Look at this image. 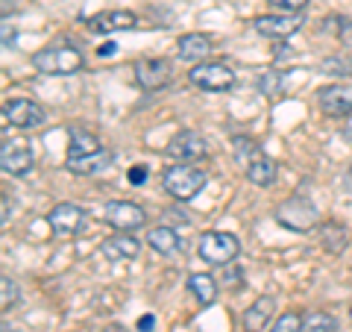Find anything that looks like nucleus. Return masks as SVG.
I'll use <instances>...</instances> for the list:
<instances>
[{
  "label": "nucleus",
  "instance_id": "1",
  "mask_svg": "<svg viewBox=\"0 0 352 332\" xmlns=\"http://www.w3.org/2000/svg\"><path fill=\"white\" fill-rule=\"evenodd\" d=\"M162 188L173 197V200H179V203L194 200V197L206 188V171L203 168H194V165L176 162V165H170V168H164Z\"/></svg>",
  "mask_w": 352,
  "mask_h": 332
},
{
  "label": "nucleus",
  "instance_id": "2",
  "mask_svg": "<svg viewBox=\"0 0 352 332\" xmlns=\"http://www.w3.org/2000/svg\"><path fill=\"white\" fill-rule=\"evenodd\" d=\"M32 65H36L38 74H47V76H68L76 74L85 65L82 53L74 48V44H50V48L38 50L32 56Z\"/></svg>",
  "mask_w": 352,
  "mask_h": 332
},
{
  "label": "nucleus",
  "instance_id": "3",
  "mask_svg": "<svg viewBox=\"0 0 352 332\" xmlns=\"http://www.w3.org/2000/svg\"><path fill=\"white\" fill-rule=\"evenodd\" d=\"M197 250H200V259L206 264L223 268V264H229L241 253V241L232 236V232L212 229V232H203V236H200V245H197Z\"/></svg>",
  "mask_w": 352,
  "mask_h": 332
},
{
  "label": "nucleus",
  "instance_id": "4",
  "mask_svg": "<svg viewBox=\"0 0 352 332\" xmlns=\"http://www.w3.org/2000/svg\"><path fill=\"white\" fill-rule=\"evenodd\" d=\"M317 218H320V212H317V206L308 200V197H288V200H282L276 206V220L282 227H288L294 232H308L317 227Z\"/></svg>",
  "mask_w": 352,
  "mask_h": 332
},
{
  "label": "nucleus",
  "instance_id": "5",
  "mask_svg": "<svg viewBox=\"0 0 352 332\" xmlns=\"http://www.w3.org/2000/svg\"><path fill=\"white\" fill-rule=\"evenodd\" d=\"M188 80L203 92H229L235 85V74L223 62H200L188 71Z\"/></svg>",
  "mask_w": 352,
  "mask_h": 332
},
{
  "label": "nucleus",
  "instance_id": "6",
  "mask_svg": "<svg viewBox=\"0 0 352 332\" xmlns=\"http://www.w3.org/2000/svg\"><path fill=\"white\" fill-rule=\"evenodd\" d=\"M36 165V156H32V147L27 138H6L0 145V168L9 176H27Z\"/></svg>",
  "mask_w": 352,
  "mask_h": 332
},
{
  "label": "nucleus",
  "instance_id": "7",
  "mask_svg": "<svg viewBox=\"0 0 352 332\" xmlns=\"http://www.w3.org/2000/svg\"><path fill=\"white\" fill-rule=\"evenodd\" d=\"M103 220L120 232H135L147 224V212L138 203H129V200H109L103 206Z\"/></svg>",
  "mask_w": 352,
  "mask_h": 332
},
{
  "label": "nucleus",
  "instance_id": "8",
  "mask_svg": "<svg viewBox=\"0 0 352 332\" xmlns=\"http://www.w3.org/2000/svg\"><path fill=\"white\" fill-rule=\"evenodd\" d=\"M3 121L18 129H38V127H44V121H47V112H44L36 101L12 97V101L3 103Z\"/></svg>",
  "mask_w": 352,
  "mask_h": 332
},
{
  "label": "nucleus",
  "instance_id": "9",
  "mask_svg": "<svg viewBox=\"0 0 352 332\" xmlns=\"http://www.w3.org/2000/svg\"><path fill=\"white\" fill-rule=\"evenodd\" d=\"M173 80V62L170 59H159V56H153V59H138L135 62V83L144 88V92H159V88L164 85H170Z\"/></svg>",
  "mask_w": 352,
  "mask_h": 332
},
{
  "label": "nucleus",
  "instance_id": "10",
  "mask_svg": "<svg viewBox=\"0 0 352 332\" xmlns=\"http://www.w3.org/2000/svg\"><path fill=\"white\" fill-rule=\"evenodd\" d=\"M164 153H168L170 159L182 162V165H194L197 159H203L208 147H206V138L200 136V132L194 129H182L176 132V136L168 141V147H164Z\"/></svg>",
  "mask_w": 352,
  "mask_h": 332
},
{
  "label": "nucleus",
  "instance_id": "11",
  "mask_svg": "<svg viewBox=\"0 0 352 332\" xmlns=\"http://www.w3.org/2000/svg\"><path fill=\"white\" fill-rule=\"evenodd\" d=\"M47 224H50V229L56 232V236L71 238V236H76V232H82V229H85V224H88V212H85L82 206H76V203H59V206H53V209H50Z\"/></svg>",
  "mask_w": 352,
  "mask_h": 332
},
{
  "label": "nucleus",
  "instance_id": "12",
  "mask_svg": "<svg viewBox=\"0 0 352 332\" xmlns=\"http://www.w3.org/2000/svg\"><path fill=\"white\" fill-rule=\"evenodd\" d=\"M85 27L91 32H100V36H109V32L135 30L138 27V15L129 12V9H106V12H97V15L88 18Z\"/></svg>",
  "mask_w": 352,
  "mask_h": 332
},
{
  "label": "nucleus",
  "instance_id": "13",
  "mask_svg": "<svg viewBox=\"0 0 352 332\" xmlns=\"http://www.w3.org/2000/svg\"><path fill=\"white\" fill-rule=\"evenodd\" d=\"M302 27L300 15H258L252 21V30L264 39H288Z\"/></svg>",
  "mask_w": 352,
  "mask_h": 332
},
{
  "label": "nucleus",
  "instance_id": "14",
  "mask_svg": "<svg viewBox=\"0 0 352 332\" xmlns=\"http://www.w3.org/2000/svg\"><path fill=\"white\" fill-rule=\"evenodd\" d=\"M317 101H320V109L329 118L352 115V88H346V85H323L320 92H317Z\"/></svg>",
  "mask_w": 352,
  "mask_h": 332
},
{
  "label": "nucleus",
  "instance_id": "15",
  "mask_svg": "<svg viewBox=\"0 0 352 332\" xmlns=\"http://www.w3.org/2000/svg\"><path fill=\"white\" fill-rule=\"evenodd\" d=\"M100 253L109 262H129V259H135L141 253V241L132 236V232H118V236H109L103 241Z\"/></svg>",
  "mask_w": 352,
  "mask_h": 332
},
{
  "label": "nucleus",
  "instance_id": "16",
  "mask_svg": "<svg viewBox=\"0 0 352 332\" xmlns=\"http://www.w3.org/2000/svg\"><path fill=\"white\" fill-rule=\"evenodd\" d=\"M212 39L206 36V32H185V36H179V41H176V56H179L182 62H206L208 53H212Z\"/></svg>",
  "mask_w": 352,
  "mask_h": 332
},
{
  "label": "nucleus",
  "instance_id": "17",
  "mask_svg": "<svg viewBox=\"0 0 352 332\" xmlns=\"http://www.w3.org/2000/svg\"><path fill=\"white\" fill-rule=\"evenodd\" d=\"M112 165V150H100V153H91V156H68L65 168L76 176H91V174H100Z\"/></svg>",
  "mask_w": 352,
  "mask_h": 332
},
{
  "label": "nucleus",
  "instance_id": "18",
  "mask_svg": "<svg viewBox=\"0 0 352 332\" xmlns=\"http://www.w3.org/2000/svg\"><path fill=\"white\" fill-rule=\"evenodd\" d=\"M273 309H276V300L273 297H258V300H252V306L244 312V332H264L273 318Z\"/></svg>",
  "mask_w": 352,
  "mask_h": 332
},
{
  "label": "nucleus",
  "instance_id": "19",
  "mask_svg": "<svg viewBox=\"0 0 352 332\" xmlns=\"http://www.w3.org/2000/svg\"><path fill=\"white\" fill-rule=\"evenodd\" d=\"M147 245H150V250L162 253V256H173V253L182 250V238L173 227H153L147 236Z\"/></svg>",
  "mask_w": 352,
  "mask_h": 332
},
{
  "label": "nucleus",
  "instance_id": "20",
  "mask_svg": "<svg viewBox=\"0 0 352 332\" xmlns=\"http://www.w3.org/2000/svg\"><path fill=\"white\" fill-rule=\"evenodd\" d=\"M188 291L200 300V306H212L217 300V282L208 273H191L188 276Z\"/></svg>",
  "mask_w": 352,
  "mask_h": 332
},
{
  "label": "nucleus",
  "instance_id": "21",
  "mask_svg": "<svg viewBox=\"0 0 352 332\" xmlns=\"http://www.w3.org/2000/svg\"><path fill=\"white\" fill-rule=\"evenodd\" d=\"M103 145L94 132H85V129H71V147H68V156H91V153H100Z\"/></svg>",
  "mask_w": 352,
  "mask_h": 332
},
{
  "label": "nucleus",
  "instance_id": "22",
  "mask_svg": "<svg viewBox=\"0 0 352 332\" xmlns=\"http://www.w3.org/2000/svg\"><path fill=\"white\" fill-rule=\"evenodd\" d=\"M320 245L329 250V253H344L349 238H346V227L335 224V220H329V224L320 227Z\"/></svg>",
  "mask_w": 352,
  "mask_h": 332
},
{
  "label": "nucleus",
  "instance_id": "23",
  "mask_svg": "<svg viewBox=\"0 0 352 332\" xmlns=\"http://www.w3.org/2000/svg\"><path fill=\"white\" fill-rule=\"evenodd\" d=\"M247 180H250L252 185H261V188L270 185L273 180H276V162L267 159V156L250 162V165H247Z\"/></svg>",
  "mask_w": 352,
  "mask_h": 332
},
{
  "label": "nucleus",
  "instance_id": "24",
  "mask_svg": "<svg viewBox=\"0 0 352 332\" xmlns=\"http://www.w3.org/2000/svg\"><path fill=\"white\" fill-rule=\"evenodd\" d=\"M320 71L329 74V76H338V80L352 76V56H346V53H335V56L320 62Z\"/></svg>",
  "mask_w": 352,
  "mask_h": 332
},
{
  "label": "nucleus",
  "instance_id": "25",
  "mask_svg": "<svg viewBox=\"0 0 352 332\" xmlns=\"http://www.w3.org/2000/svg\"><path fill=\"white\" fill-rule=\"evenodd\" d=\"M302 332H338V320L326 312H308L302 315Z\"/></svg>",
  "mask_w": 352,
  "mask_h": 332
},
{
  "label": "nucleus",
  "instance_id": "26",
  "mask_svg": "<svg viewBox=\"0 0 352 332\" xmlns=\"http://www.w3.org/2000/svg\"><path fill=\"white\" fill-rule=\"evenodd\" d=\"M232 150H235V159L244 162V165L261 159V147L252 138H247V136H235L232 138Z\"/></svg>",
  "mask_w": 352,
  "mask_h": 332
},
{
  "label": "nucleus",
  "instance_id": "27",
  "mask_svg": "<svg viewBox=\"0 0 352 332\" xmlns=\"http://www.w3.org/2000/svg\"><path fill=\"white\" fill-rule=\"evenodd\" d=\"M258 92H261L264 97L282 94V74H279V71H264V74L258 76Z\"/></svg>",
  "mask_w": 352,
  "mask_h": 332
},
{
  "label": "nucleus",
  "instance_id": "28",
  "mask_svg": "<svg viewBox=\"0 0 352 332\" xmlns=\"http://www.w3.org/2000/svg\"><path fill=\"white\" fill-rule=\"evenodd\" d=\"M267 332H302V315L300 312H285L276 318V324H273Z\"/></svg>",
  "mask_w": 352,
  "mask_h": 332
},
{
  "label": "nucleus",
  "instance_id": "29",
  "mask_svg": "<svg viewBox=\"0 0 352 332\" xmlns=\"http://www.w3.org/2000/svg\"><path fill=\"white\" fill-rule=\"evenodd\" d=\"M0 306H3V312L6 309H12L15 303H18V285H15V280H9V276H3L0 280Z\"/></svg>",
  "mask_w": 352,
  "mask_h": 332
},
{
  "label": "nucleus",
  "instance_id": "30",
  "mask_svg": "<svg viewBox=\"0 0 352 332\" xmlns=\"http://www.w3.org/2000/svg\"><path fill=\"white\" fill-rule=\"evenodd\" d=\"M267 3L276 6L282 15H302L305 6H308V0H267Z\"/></svg>",
  "mask_w": 352,
  "mask_h": 332
},
{
  "label": "nucleus",
  "instance_id": "31",
  "mask_svg": "<svg viewBox=\"0 0 352 332\" xmlns=\"http://www.w3.org/2000/svg\"><path fill=\"white\" fill-rule=\"evenodd\" d=\"M164 218L168 220H176V224H191V215L182 212V209H164Z\"/></svg>",
  "mask_w": 352,
  "mask_h": 332
},
{
  "label": "nucleus",
  "instance_id": "32",
  "mask_svg": "<svg viewBox=\"0 0 352 332\" xmlns=\"http://www.w3.org/2000/svg\"><path fill=\"white\" fill-rule=\"evenodd\" d=\"M144 180H147V168H144V165H135V168L129 171V183L132 185H141Z\"/></svg>",
  "mask_w": 352,
  "mask_h": 332
},
{
  "label": "nucleus",
  "instance_id": "33",
  "mask_svg": "<svg viewBox=\"0 0 352 332\" xmlns=\"http://www.w3.org/2000/svg\"><path fill=\"white\" fill-rule=\"evenodd\" d=\"M338 36L340 39H344V44H346V48H352V21H340V30H338Z\"/></svg>",
  "mask_w": 352,
  "mask_h": 332
},
{
  "label": "nucleus",
  "instance_id": "34",
  "mask_svg": "<svg viewBox=\"0 0 352 332\" xmlns=\"http://www.w3.org/2000/svg\"><path fill=\"white\" fill-rule=\"evenodd\" d=\"M15 44V27H9V24H3V48L9 50Z\"/></svg>",
  "mask_w": 352,
  "mask_h": 332
},
{
  "label": "nucleus",
  "instance_id": "35",
  "mask_svg": "<svg viewBox=\"0 0 352 332\" xmlns=\"http://www.w3.org/2000/svg\"><path fill=\"white\" fill-rule=\"evenodd\" d=\"M153 326H156V318H153V315H144V318L138 320V329H141V332H147V329H153Z\"/></svg>",
  "mask_w": 352,
  "mask_h": 332
},
{
  "label": "nucleus",
  "instance_id": "36",
  "mask_svg": "<svg viewBox=\"0 0 352 332\" xmlns=\"http://www.w3.org/2000/svg\"><path fill=\"white\" fill-rule=\"evenodd\" d=\"M115 50H118V44H112V41H109V44H103V48L97 50V56H112Z\"/></svg>",
  "mask_w": 352,
  "mask_h": 332
},
{
  "label": "nucleus",
  "instance_id": "37",
  "mask_svg": "<svg viewBox=\"0 0 352 332\" xmlns=\"http://www.w3.org/2000/svg\"><path fill=\"white\" fill-rule=\"evenodd\" d=\"M0 332H15L12 326H9V324H3V326H0Z\"/></svg>",
  "mask_w": 352,
  "mask_h": 332
},
{
  "label": "nucleus",
  "instance_id": "38",
  "mask_svg": "<svg viewBox=\"0 0 352 332\" xmlns=\"http://www.w3.org/2000/svg\"><path fill=\"white\" fill-rule=\"evenodd\" d=\"M349 318H352V309H349Z\"/></svg>",
  "mask_w": 352,
  "mask_h": 332
}]
</instances>
